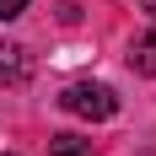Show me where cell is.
<instances>
[{
    "instance_id": "cell-1",
    "label": "cell",
    "mask_w": 156,
    "mask_h": 156,
    "mask_svg": "<svg viewBox=\"0 0 156 156\" xmlns=\"http://www.w3.org/2000/svg\"><path fill=\"white\" fill-rule=\"evenodd\" d=\"M59 108L76 113V119H113V113H119V97H113L108 86H97V81H76V86H65Z\"/></svg>"
},
{
    "instance_id": "cell-2",
    "label": "cell",
    "mask_w": 156,
    "mask_h": 156,
    "mask_svg": "<svg viewBox=\"0 0 156 156\" xmlns=\"http://www.w3.org/2000/svg\"><path fill=\"white\" fill-rule=\"evenodd\" d=\"M129 65L140 70V76H156V32H140L135 48H129Z\"/></svg>"
},
{
    "instance_id": "cell-3",
    "label": "cell",
    "mask_w": 156,
    "mask_h": 156,
    "mask_svg": "<svg viewBox=\"0 0 156 156\" xmlns=\"http://www.w3.org/2000/svg\"><path fill=\"white\" fill-rule=\"evenodd\" d=\"M48 151H54V156H86V140H76V135H54Z\"/></svg>"
},
{
    "instance_id": "cell-5",
    "label": "cell",
    "mask_w": 156,
    "mask_h": 156,
    "mask_svg": "<svg viewBox=\"0 0 156 156\" xmlns=\"http://www.w3.org/2000/svg\"><path fill=\"white\" fill-rule=\"evenodd\" d=\"M27 11V0H0V22H11V16Z\"/></svg>"
},
{
    "instance_id": "cell-4",
    "label": "cell",
    "mask_w": 156,
    "mask_h": 156,
    "mask_svg": "<svg viewBox=\"0 0 156 156\" xmlns=\"http://www.w3.org/2000/svg\"><path fill=\"white\" fill-rule=\"evenodd\" d=\"M16 54H22V48H5V43H0V76H16V81H22V65H16Z\"/></svg>"
}]
</instances>
